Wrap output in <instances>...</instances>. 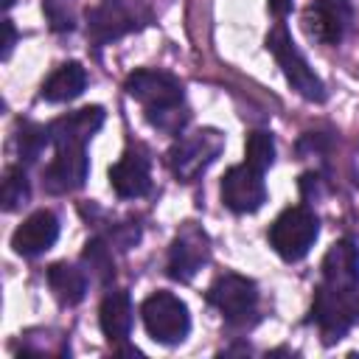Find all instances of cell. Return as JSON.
I'll use <instances>...</instances> for the list:
<instances>
[{
  "label": "cell",
  "instance_id": "obj_1",
  "mask_svg": "<svg viewBox=\"0 0 359 359\" xmlns=\"http://www.w3.org/2000/svg\"><path fill=\"white\" fill-rule=\"evenodd\" d=\"M266 50L275 56V62L280 65L286 81L292 84V90L297 95H303L306 101H314V104H323L325 101V84H323V79L311 70V65L297 50L292 34L283 25H275L266 34Z\"/></svg>",
  "mask_w": 359,
  "mask_h": 359
},
{
  "label": "cell",
  "instance_id": "obj_2",
  "mask_svg": "<svg viewBox=\"0 0 359 359\" xmlns=\"http://www.w3.org/2000/svg\"><path fill=\"white\" fill-rule=\"evenodd\" d=\"M224 149V135L219 129H196L168 149V168L180 182H194L202 177Z\"/></svg>",
  "mask_w": 359,
  "mask_h": 359
},
{
  "label": "cell",
  "instance_id": "obj_3",
  "mask_svg": "<svg viewBox=\"0 0 359 359\" xmlns=\"http://www.w3.org/2000/svg\"><path fill=\"white\" fill-rule=\"evenodd\" d=\"M317 236H320V222L303 205L286 208L272 222V227H269V244L275 247V252L283 261H300V258H306L309 250L314 247Z\"/></svg>",
  "mask_w": 359,
  "mask_h": 359
},
{
  "label": "cell",
  "instance_id": "obj_4",
  "mask_svg": "<svg viewBox=\"0 0 359 359\" xmlns=\"http://www.w3.org/2000/svg\"><path fill=\"white\" fill-rule=\"evenodd\" d=\"M149 337L160 345H180L191 331L188 306L171 292H154L140 306Z\"/></svg>",
  "mask_w": 359,
  "mask_h": 359
},
{
  "label": "cell",
  "instance_id": "obj_5",
  "mask_svg": "<svg viewBox=\"0 0 359 359\" xmlns=\"http://www.w3.org/2000/svg\"><path fill=\"white\" fill-rule=\"evenodd\" d=\"M311 320L317 323L328 345L342 339L351 331V325L359 320V292H339L323 283L314 294Z\"/></svg>",
  "mask_w": 359,
  "mask_h": 359
},
{
  "label": "cell",
  "instance_id": "obj_6",
  "mask_svg": "<svg viewBox=\"0 0 359 359\" xmlns=\"http://www.w3.org/2000/svg\"><path fill=\"white\" fill-rule=\"evenodd\" d=\"M208 300L227 323H247L258 309V286L244 275L224 272L210 283Z\"/></svg>",
  "mask_w": 359,
  "mask_h": 359
},
{
  "label": "cell",
  "instance_id": "obj_7",
  "mask_svg": "<svg viewBox=\"0 0 359 359\" xmlns=\"http://www.w3.org/2000/svg\"><path fill=\"white\" fill-rule=\"evenodd\" d=\"M123 90L135 101H140L146 107V112H157V109L182 104V84L177 76H171L165 70H135L126 79Z\"/></svg>",
  "mask_w": 359,
  "mask_h": 359
},
{
  "label": "cell",
  "instance_id": "obj_8",
  "mask_svg": "<svg viewBox=\"0 0 359 359\" xmlns=\"http://www.w3.org/2000/svg\"><path fill=\"white\" fill-rule=\"evenodd\" d=\"M140 25L137 8L129 0H101L87 11V34L93 42L107 45Z\"/></svg>",
  "mask_w": 359,
  "mask_h": 359
},
{
  "label": "cell",
  "instance_id": "obj_9",
  "mask_svg": "<svg viewBox=\"0 0 359 359\" xmlns=\"http://www.w3.org/2000/svg\"><path fill=\"white\" fill-rule=\"evenodd\" d=\"M222 202L233 213H255L266 202L264 174L252 165H233L222 180Z\"/></svg>",
  "mask_w": 359,
  "mask_h": 359
},
{
  "label": "cell",
  "instance_id": "obj_10",
  "mask_svg": "<svg viewBox=\"0 0 359 359\" xmlns=\"http://www.w3.org/2000/svg\"><path fill=\"white\" fill-rule=\"evenodd\" d=\"M210 258V247H208V236L199 230V227H185L174 241H171V250H168V275L180 283H188L194 280V275L208 264Z\"/></svg>",
  "mask_w": 359,
  "mask_h": 359
},
{
  "label": "cell",
  "instance_id": "obj_11",
  "mask_svg": "<svg viewBox=\"0 0 359 359\" xmlns=\"http://www.w3.org/2000/svg\"><path fill=\"white\" fill-rule=\"evenodd\" d=\"M351 3L348 0H314L303 17L306 31L323 45H339L351 25Z\"/></svg>",
  "mask_w": 359,
  "mask_h": 359
},
{
  "label": "cell",
  "instance_id": "obj_12",
  "mask_svg": "<svg viewBox=\"0 0 359 359\" xmlns=\"http://www.w3.org/2000/svg\"><path fill=\"white\" fill-rule=\"evenodd\" d=\"M87 171H90V160H87L84 146L56 149V157L48 163L42 174V185L48 194H70L84 185Z\"/></svg>",
  "mask_w": 359,
  "mask_h": 359
},
{
  "label": "cell",
  "instance_id": "obj_13",
  "mask_svg": "<svg viewBox=\"0 0 359 359\" xmlns=\"http://www.w3.org/2000/svg\"><path fill=\"white\" fill-rule=\"evenodd\" d=\"M59 238V219L50 210H34L11 236V247L17 255L36 258L48 252Z\"/></svg>",
  "mask_w": 359,
  "mask_h": 359
},
{
  "label": "cell",
  "instance_id": "obj_14",
  "mask_svg": "<svg viewBox=\"0 0 359 359\" xmlns=\"http://www.w3.org/2000/svg\"><path fill=\"white\" fill-rule=\"evenodd\" d=\"M323 283L339 292H359V247L353 238H339L323 258Z\"/></svg>",
  "mask_w": 359,
  "mask_h": 359
},
{
  "label": "cell",
  "instance_id": "obj_15",
  "mask_svg": "<svg viewBox=\"0 0 359 359\" xmlns=\"http://www.w3.org/2000/svg\"><path fill=\"white\" fill-rule=\"evenodd\" d=\"M101 126H104V109L101 107H81L76 112L56 118L48 126V135H50V143L56 149H70V146H84Z\"/></svg>",
  "mask_w": 359,
  "mask_h": 359
},
{
  "label": "cell",
  "instance_id": "obj_16",
  "mask_svg": "<svg viewBox=\"0 0 359 359\" xmlns=\"http://www.w3.org/2000/svg\"><path fill=\"white\" fill-rule=\"evenodd\" d=\"M109 185L121 199H140L151 191V171L149 160L140 151H126L109 168Z\"/></svg>",
  "mask_w": 359,
  "mask_h": 359
},
{
  "label": "cell",
  "instance_id": "obj_17",
  "mask_svg": "<svg viewBox=\"0 0 359 359\" xmlns=\"http://www.w3.org/2000/svg\"><path fill=\"white\" fill-rule=\"evenodd\" d=\"M98 323L107 339L123 342L132 331V300L126 292H107L98 309Z\"/></svg>",
  "mask_w": 359,
  "mask_h": 359
},
{
  "label": "cell",
  "instance_id": "obj_18",
  "mask_svg": "<svg viewBox=\"0 0 359 359\" xmlns=\"http://www.w3.org/2000/svg\"><path fill=\"white\" fill-rule=\"evenodd\" d=\"M87 87V70L79 65V62H67L62 67H56L45 84H42V98L45 101H53V104H62V101H73L84 93Z\"/></svg>",
  "mask_w": 359,
  "mask_h": 359
},
{
  "label": "cell",
  "instance_id": "obj_19",
  "mask_svg": "<svg viewBox=\"0 0 359 359\" xmlns=\"http://www.w3.org/2000/svg\"><path fill=\"white\" fill-rule=\"evenodd\" d=\"M48 286H50V292L56 294V300L62 306H76L87 294V278H84V272L76 269L67 261H59V264H50L48 266Z\"/></svg>",
  "mask_w": 359,
  "mask_h": 359
},
{
  "label": "cell",
  "instance_id": "obj_20",
  "mask_svg": "<svg viewBox=\"0 0 359 359\" xmlns=\"http://www.w3.org/2000/svg\"><path fill=\"white\" fill-rule=\"evenodd\" d=\"M244 163L252 165L255 171H266L275 163V140L269 132H250L247 143H244Z\"/></svg>",
  "mask_w": 359,
  "mask_h": 359
},
{
  "label": "cell",
  "instance_id": "obj_21",
  "mask_svg": "<svg viewBox=\"0 0 359 359\" xmlns=\"http://www.w3.org/2000/svg\"><path fill=\"white\" fill-rule=\"evenodd\" d=\"M31 196V185L22 168H8L3 180V210H20Z\"/></svg>",
  "mask_w": 359,
  "mask_h": 359
},
{
  "label": "cell",
  "instance_id": "obj_22",
  "mask_svg": "<svg viewBox=\"0 0 359 359\" xmlns=\"http://www.w3.org/2000/svg\"><path fill=\"white\" fill-rule=\"evenodd\" d=\"M50 143V135L45 126H36V123H22L20 126V135H17V149H20V157L22 163H34L42 149Z\"/></svg>",
  "mask_w": 359,
  "mask_h": 359
},
{
  "label": "cell",
  "instance_id": "obj_23",
  "mask_svg": "<svg viewBox=\"0 0 359 359\" xmlns=\"http://www.w3.org/2000/svg\"><path fill=\"white\" fill-rule=\"evenodd\" d=\"M84 264L90 266V272L95 275L98 283H107L112 275H115V266H112V255L107 250V244L101 238H90L87 247H84Z\"/></svg>",
  "mask_w": 359,
  "mask_h": 359
},
{
  "label": "cell",
  "instance_id": "obj_24",
  "mask_svg": "<svg viewBox=\"0 0 359 359\" xmlns=\"http://www.w3.org/2000/svg\"><path fill=\"white\" fill-rule=\"evenodd\" d=\"M149 121H151V126L163 129L165 135H174V137H180L182 126L188 123V112H185V109H182V104H180V107H168V109H157V112H149Z\"/></svg>",
  "mask_w": 359,
  "mask_h": 359
},
{
  "label": "cell",
  "instance_id": "obj_25",
  "mask_svg": "<svg viewBox=\"0 0 359 359\" xmlns=\"http://www.w3.org/2000/svg\"><path fill=\"white\" fill-rule=\"evenodd\" d=\"M42 8L48 14L53 31H70L73 28V11H70L67 0H42Z\"/></svg>",
  "mask_w": 359,
  "mask_h": 359
},
{
  "label": "cell",
  "instance_id": "obj_26",
  "mask_svg": "<svg viewBox=\"0 0 359 359\" xmlns=\"http://www.w3.org/2000/svg\"><path fill=\"white\" fill-rule=\"evenodd\" d=\"M3 34H6V39H3V59H8V56H11L14 42H17V31H14V22H11L8 17L3 20Z\"/></svg>",
  "mask_w": 359,
  "mask_h": 359
},
{
  "label": "cell",
  "instance_id": "obj_27",
  "mask_svg": "<svg viewBox=\"0 0 359 359\" xmlns=\"http://www.w3.org/2000/svg\"><path fill=\"white\" fill-rule=\"evenodd\" d=\"M266 3H269V8H272L275 17H283V14H289V8H292V0H266Z\"/></svg>",
  "mask_w": 359,
  "mask_h": 359
},
{
  "label": "cell",
  "instance_id": "obj_28",
  "mask_svg": "<svg viewBox=\"0 0 359 359\" xmlns=\"http://www.w3.org/2000/svg\"><path fill=\"white\" fill-rule=\"evenodd\" d=\"M11 3H14V0H3V6H6V8H8V6H11Z\"/></svg>",
  "mask_w": 359,
  "mask_h": 359
}]
</instances>
